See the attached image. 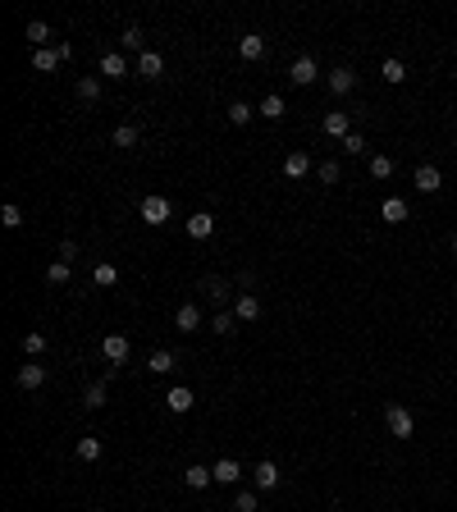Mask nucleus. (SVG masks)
<instances>
[{
    "mask_svg": "<svg viewBox=\"0 0 457 512\" xmlns=\"http://www.w3.org/2000/svg\"><path fill=\"white\" fill-rule=\"evenodd\" d=\"M325 133H329V138H338V142H343V138L352 133V119L343 115V110H329V115H325Z\"/></svg>",
    "mask_w": 457,
    "mask_h": 512,
    "instance_id": "f3484780",
    "label": "nucleus"
},
{
    "mask_svg": "<svg viewBox=\"0 0 457 512\" xmlns=\"http://www.w3.org/2000/svg\"><path fill=\"white\" fill-rule=\"evenodd\" d=\"M444 188V174H439L435 165H421L416 170V192H439Z\"/></svg>",
    "mask_w": 457,
    "mask_h": 512,
    "instance_id": "2eb2a0df",
    "label": "nucleus"
},
{
    "mask_svg": "<svg viewBox=\"0 0 457 512\" xmlns=\"http://www.w3.org/2000/svg\"><path fill=\"white\" fill-rule=\"evenodd\" d=\"M320 183H338V160H320Z\"/></svg>",
    "mask_w": 457,
    "mask_h": 512,
    "instance_id": "a19ab883",
    "label": "nucleus"
},
{
    "mask_svg": "<svg viewBox=\"0 0 457 512\" xmlns=\"http://www.w3.org/2000/svg\"><path fill=\"white\" fill-rule=\"evenodd\" d=\"M261 115H265V119H283V97H274V92H270V97L261 101Z\"/></svg>",
    "mask_w": 457,
    "mask_h": 512,
    "instance_id": "72a5a7b5",
    "label": "nucleus"
},
{
    "mask_svg": "<svg viewBox=\"0 0 457 512\" xmlns=\"http://www.w3.org/2000/svg\"><path fill=\"white\" fill-rule=\"evenodd\" d=\"M174 329H183V334H192V329H201V306H178L174 311Z\"/></svg>",
    "mask_w": 457,
    "mask_h": 512,
    "instance_id": "ddd939ff",
    "label": "nucleus"
},
{
    "mask_svg": "<svg viewBox=\"0 0 457 512\" xmlns=\"http://www.w3.org/2000/svg\"><path fill=\"white\" fill-rule=\"evenodd\" d=\"M19 389H42L46 384V366H37V361H28V366H19Z\"/></svg>",
    "mask_w": 457,
    "mask_h": 512,
    "instance_id": "9b49d317",
    "label": "nucleus"
},
{
    "mask_svg": "<svg viewBox=\"0 0 457 512\" xmlns=\"http://www.w3.org/2000/svg\"><path fill=\"white\" fill-rule=\"evenodd\" d=\"M174 366H178L174 352H165V348H156V352H151V361H147V371H151V375H169Z\"/></svg>",
    "mask_w": 457,
    "mask_h": 512,
    "instance_id": "4be33fe9",
    "label": "nucleus"
},
{
    "mask_svg": "<svg viewBox=\"0 0 457 512\" xmlns=\"http://www.w3.org/2000/svg\"><path fill=\"white\" fill-rule=\"evenodd\" d=\"M115 147H138V124H119L115 129Z\"/></svg>",
    "mask_w": 457,
    "mask_h": 512,
    "instance_id": "2f4dec72",
    "label": "nucleus"
},
{
    "mask_svg": "<svg viewBox=\"0 0 457 512\" xmlns=\"http://www.w3.org/2000/svg\"><path fill=\"white\" fill-rule=\"evenodd\" d=\"M357 88V74H352L348 65H338V69H329V92L334 97H348V92Z\"/></svg>",
    "mask_w": 457,
    "mask_h": 512,
    "instance_id": "0eeeda50",
    "label": "nucleus"
},
{
    "mask_svg": "<svg viewBox=\"0 0 457 512\" xmlns=\"http://www.w3.org/2000/svg\"><path fill=\"white\" fill-rule=\"evenodd\" d=\"M233 325H238V316H233V311H219V316H210V334H233Z\"/></svg>",
    "mask_w": 457,
    "mask_h": 512,
    "instance_id": "7c9ffc66",
    "label": "nucleus"
},
{
    "mask_svg": "<svg viewBox=\"0 0 457 512\" xmlns=\"http://www.w3.org/2000/svg\"><path fill=\"white\" fill-rule=\"evenodd\" d=\"M233 316H238V320H247V325H251L256 316H261V302H256V293H242L238 302H233Z\"/></svg>",
    "mask_w": 457,
    "mask_h": 512,
    "instance_id": "6ab92c4d",
    "label": "nucleus"
},
{
    "mask_svg": "<svg viewBox=\"0 0 457 512\" xmlns=\"http://www.w3.org/2000/svg\"><path fill=\"white\" fill-rule=\"evenodd\" d=\"M384 425L393 430V439H412V430H416V416L407 412L403 403H389V407H384Z\"/></svg>",
    "mask_w": 457,
    "mask_h": 512,
    "instance_id": "f257e3e1",
    "label": "nucleus"
},
{
    "mask_svg": "<svg viewBox=\"0 0 457 512\" xmlns=\"http://www.w3.org/2000/svg\"><path fill=\"white\" fill-rule=\"evenodd\" d=\"M78 458H83V462H101V439L83 435V439H78Z\"/></svg>",
    "mask_w": 457,
    "mask_h": 512,
    "instance_id": "bb28decb",
    "label": "nucleus"
},
{
    "mask_svg": "<svg viewBox=\"0 0 457 512\" xmlns=\"http://www.w3.org/2000/svg\"><path fill=\"white\" fill-rule=\"evenodd\" d=\"M306 170H311V156H306V151H288V156H283V174H288V179H306Z\"/></svg>",
    "mask_w": 457,
    "mask_h": 512,
    "instance_id": "a211bd4d",
    "label": "nucleus"
},
{
    "mask_svg": "<svg viewBox=\"0 0 457 512\" xmlns=\"http://www.w3.org/2000/svg\"><path fill=\"white\" fill-rule=\"evenodd\" d=\"M210 480H215V476H210V467H201V462H192V467L183 471V485H188V490H206Z\"/></svg>",
    "mask_w": 457,
    "mask_h": 512,
    "instance_id": "aec40b11",
    "label": "nucleus"
},
{
    "mask_svg": "<svg viewBox=\"0 0 457 512\" xmlns=\"http://www.w3.org/2000/svg\"><path fill=\"white\" fill-rule=\"evenodd\" d=\"M288 78H293L297 88H311V83L320 78V65L311 60V55H297V60H293V69H288Z\"/></svg>",
    "mask_w": 457,
    "mask_h": 512,
    "instance_id": "20e7f679",
    "label": "nucleus"
},
{
    "mask_svg": "<svg viewBox=\"0 0 457 512\" xmlns=\"http://www.w3.org/2000/svg\"><path fill=\"white\" fill-rule=\"evenodd\" d=\"M69 274H74V270H69V261H55L51 270H46V279H51V283H69Z\"/></svg>",
    "mask_w": 457,
    "mask_h": 512,
    "instance_id": "58836bf2",
    "label": "nucleus"
},
{
    "mask_svg": "<svg viewBox=\"0 0 457 512\" xmlns=\"http://www.w3.org/2000/svg\"><path fill=\"white\" fill-rule=\"evenodd\" d=\"M165 407H169L174 416H183V412H192V407H197V398H192V389H188V384H174V389L165 393Z\"/></svg>",
    "mask_w": 457,
    "mask_h": 512,
    "instance_id": "39448f33",
    "label": "nucleus"
},
{
    "mask_svg": "<svg viewBox=\"0 0 457 512\" xmlns=\"http://www.w3.org/2000/svg\"><path fill=\"white\" fill-rule=\"evenodd\" d=\"M74 256H78V242L65 238V242H60V261H74Z\"/></svg>",
    "mask_w": 457,
    "mask_h": 512,
    "instance_id": "79ce46f5",
    "label": "nucleus"
},
{
    "mask_svg": "<svg viewBox=\"0 0 457 512\" xmlns=\"http://www.w3.org/2000/svg\"><path fill=\"white\" fill-rule=\"evenodd\" d=\"M233 508H238V512H256V490H238Z\"/></svg>",
    "mask_w": 457,
    "mask_h": 512,
    "instance_id": "ea45409f",
    "label": "nucleus"
},
{
    "mask_svg": "<svg viewBox=\"0 0 457 512\" xmlns=\"http://www.w3.org/2000/svg\"><path fill=\"white\" fill-rule=\"evenodd\" d=\"M23 352H28V357H42V352H46V334H42V329H28V334H23Z\"/></svg>",
    "mask_w": 457,
    "mask_h": 512,
    "instance_id": "c85d7f7f",
    "label": "nucleus"
},
{
    "mask_svg": "<svg viewBox=\"0 0 457 512\" xmlns=\"http://www.w3.org/2000/svg\"><path fill=\"white\" fill-rule=\"evenodd\" d=\"M83 407H88V412H101V407H106V384H88V393H83Z\"/></svg>",
    "mask_w": 457,
    "mask_h": 512,
    "instance_id": "c756f323",
    "label": "nucleus"
},
{
    "mask_svg": "<svg viewBox=\"0 0 457 512\" xmlns=\"http://www.w3.org/2000/svg\"><path fill=\"white\" fill-rule=\"evenodd\" d=\"M119 42H124V51L147 55V37H142V28H138V23H128V28H124V37H119Z\"/></svg>",
    "mask_w": 457,
    "mask_h": 512,
    "instance_id": "5701e85b",
    "label": "nucleus"
},
{
    "mask_svg": "<svg viewBox=\"0 0 457 512\" xmlns=\"http://www.w3.org/2000/svg\"><path fill=\"white\" fill-rule=\"evenodd\" d=\"M201 293H210V302H224V297H228V283L224 279H206V283H201Z\"/></svg>",
    "mask_w": 457,
    "mask_h": 512,
    "instance_id": "4c0bfd02",
    "label": "nucleus"
},
{
    "mask_svg": "<svg viewBox=\"0 0 457 512\" xmlns=\"http://www.w3.org/2000/svg\"><path fill=\"white\" fill-rule=\"evenodd\" d=\"M279 467H274V462L270 458H265V462H256V471H251V485H256V490H279Z\"/></svg>",
    "mask_w": 457,
    "mask_h": 512,
    "instance_id": "423d86ee",
    "label": "nucleus"
},
{
    "mask_svg": "<svg viewBox=\"0 0 457 512\" xmlns=\"http://www.w3.org/2000/svg\"><path fill=\"white\" fill-rule=\"evenodd\" d=\"M210 476H215V485H238L242 480V467L233 458H219L215 467H210Z\"/></svg>",
    "mask_w": 457,
    "mask_h": 512,
    "instance_id": "9d476101",
    "label": "nucleus"
},
{
    "mask_svg": "<svg viewBox=\"0 0 457 512\" xmlns=\"http://www.w3.org/2000/svg\"><path fill=\"white\" fill-rule=\"evenodd\" d=\"M138 215H142V224H165V220H169V201H165V197H142V206H138Z\"/></svg>",
    "mask_w": 457,
    "mask_h": 512,
    "instance_id": "7ed1b4c3",
    "label": "nucleus"
},
{
    "mask_svg": "<svg viewBox=\"0 0 457 512\" xmlns=\"http://www.w3.org/2000/svg\"><path fill=\"white\" fill-rule=\"evenodd\" d=\"M28 42H33L37 51H46V42H51V23L33 19V23H28Z\"/></svg>",
    "mask_w": 457,
    "mask_h": 512,
    "instance_id": "393cba45",
    "label": "nucleus"
},
{
    "mask_svg": "<svg viewBox=\"0 0 457 512\" xmlns=\"http://www.w3.org/2000/svg\"><path fill=\"white\" fill-rule=\"evenodd\" d=\"M128 352H133V343L124 334H106L101 338V357L110 361V366H124V361H128Z\"/></svg>",
    "mask_w": 457,
    "mask_h": 512,
    "instance_id": "f03ea898",
    "label": "nucleus"
},
{
    "mask_svg": "<svg viewBox=\"0 0 457 512\" xmlns=\"http://www.w3.org/2000/svg\"><path fill=\"white\" fill-rule=\"evenodd\" d=\"M101 97V78H83L78 83V101H97Z\"/></svg>",
    "mask_w": 457,
    "mask_h": 512,
    "instance_id": "c9c22d12",
    "label": "nucleus"
},
{
    "mask_svg": "<svg viewBox=\"0 0 457 512\" xmlns=\"http://www.w3.org/2000/svg\"><path fill=\"white\" fill-rule=\"evenodd\" d=\"M60 65H65L60 46H46V51H37V55H33V69H37V74H51V69H60Z\"/></svg>",
    "mask_w": 457,
    "mask_h": 512,
    "instance_id": "dca6fc26",
    "label": "nucleus"
},
{
    "mask_svg": "<svg viewBox=\"0 0 457 512\" xmlns=\"http://www.w3.org/2000/svg\"><path fill=\"white\" fill-rule=\"evenodd\" d=\"M101 78H115V83L128 78V60H124L119 51H106V55H101Z\"/></svg>",
    "mask_w": 457,
    "mask_h": 512,
    "instance_id": "6e6552de",
    "label": "nucleus"
},
{
    "mask_svg": "<svg viewBox=\"0 0 457 512\" xmlns=\"http://www.w3.org/2000/svg\"><path fill=\"white\" fill-rule=\"evenodd\" d=\"M370 174H375V179H389L393 174V156H370Z\"/></svg>",
    "mask_w": 457,
    "mask_h": 512,
    "instance_id": "f704fd0d",
    "label": "nucleus"
},
{
    "mask_svg": "<svg viewBox=\"0 0 457 512\" xmlns=\"http://www.w3.org/2000/svg\"><path fill=\"white\" fill-rule=\"evenodd\" d=\"M0 224H5V229H23V210H19V206H14V201H10V206L0 210Z\"/></svg>",
    "mask_w": 457,
    "mask_h": 512,
    "instance_id": "e433bc0d",
    "label": "nucleus"
},
{
    "mask_svg": "<svg viewBox=\"0 0 457 512\" xmlns=\"http://www.w3.org/2000/svg\"><path fill=\"white\" fill-rule=\"evenodd\" d=\"M165 74V60L156 51H147V55H138V78H147V83H156V78Z\"/></svg>",
    "mask_w": 457,
    "mask_h": 512,
    "instance_id": "f8f14e48",
    "label": "nucleus"
},
{
    "mask_svg": "<svg viewBox=\"0 0 457 512\" xmlns=\"http://www.w3.org/2000/svg\"><path fill=\"white\" fill-rule=\"evenodd\" d=\"M338 147H343V151H348V156H366V138H361V133H357V129H352V133H348V138L338 142Z\"/></svg>",
    "mask_w": 457,
    "mask_h": 512,
    "instance_id": "473e14b6",
    "label": "nucleus"
},
{
    "mask_svg": "<svg viewBox=\"0 0 457 512\" xmlns=\"http://www.w3.org/2000/svg\"><path fill=\"white\" fill-rule=\"evenodd\" d=\"M215 233V220H210V210H197V215H188V238H210Z\"/></svg>",
    "mask_w": 457,
    "mask_h": 512,
    "instance_id": "4468645a",
    "label": "nucleus"
},
{
    "mask_svg": "<svg viewBox=\"0 0 457 512\" xmlns=\"http://www.w3.org/2000/svg\"><path fill=\"white\" fill-rule=\"evenodd\" d=\"M453 256H457V233H453Z\"/></svg>",
    "mask_w": 457,
    "mask_h": 512,
    "instance_id": "37998d69",
    "label": "nucleus"
},
{
    "mask_svg": "<svg viewBox=\"0 0 457 512\" xmlns=\"http://www.w3.org/2000/svg\"><path fill=\"white\" fill-rule=\"evenodd\" d=\"M238 55L247 60V65H256V60L265 55V37H261V33H247V37H238Z\"/></svg>",
    "mask_w": 457,
    "mask_h": 512,
    "instance_id": "1a4fd4ad",
    "label": "nucleus"
},
{
    "mask_svg": "<svg viewBox=\"0 0 457 512\" xmlns=\"http://www.w3.org/2000/svg\"><path fill=\"white\" fill-rule=\"evenodd\" d=\"M380 215L389 220V224H403V220H407V201H403V197H384Z\"/></svg>",
    "mask_w": 457,
    "mask_h": 512,
    "instance_id": "412c9836",
    "label": "nucleus"
},
{
    "mask_svg": "<svg viewBox=\"0 0 457 512\" xmlns=\"http://www.w3.org/2000/svg\"><path fill=\"white\" fill-rule=\"evenodd\" d=\"M251 115H256V110H251L247 101H233V106H228V124H233V129H247Z\"/></svg>",
    "mask_w": 457,
    "mask_h": 512,
    "instance_id": "cd10ccee",
    "label": "nucleus"
},
{
    "mask_svg": "<svg viewBox=\"0 0 457 512\" xmlns=\"http://www.w3.org/2000/svg\"><path fill=\"white\" fill-rule=\"evenodd\" d=\"M92 283H97V288H110V283H119V270H115L110 261H97V270H92Z\"/></svg>",
    "mask_w": 457,
    "mask_h": 512,
    "instance_id": "b1692460",
    "label": "nucleus"
},
{
    "mask_svg": "<svg viewBox=\"0 0 457 512\" xmlns=\"http://www.w3.org/2000/svg\"><path fill=\"white\" fill-rule=\"evenodd\" d=\"M380 74H384V83H393V88H398V83H403V78H407V65H403V60H393V55H389V60H384V65H380Z\"/></svg>",
    "mask_w": 457,
    "mask_h": 512,
    "instance_id": "a878e982",
    "label": "nucleus"
}]
</instances>
